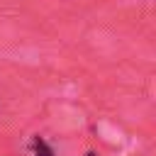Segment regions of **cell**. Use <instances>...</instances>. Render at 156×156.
<instances>
[{"label":"cell","mask_w":156,"mask_h":156,"mask_svg":"<svg viewBox=\"0 0 156 156\" xmlns=\"http://www.w3.org/2000/svg\"><path fill=\"white\" fill-rule=\"evenodd\" d=\"M32 151H34V156H54V149H51L39 134L32 139Z\"/></svg>","instance_id":"obj_1"}]
</instances>
